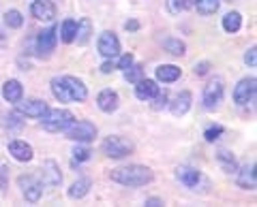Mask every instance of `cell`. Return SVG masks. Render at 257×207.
Returning <instances> with one entry per match:
<instances>
[{
    "instance_id": "6da1fadb",
    "label": "cell",
    "mask_w": 257,
    "mask_h": 207,
    "mask_svg": "<svg viewBox=\"0 0 257 207\" xmlns=\"http://www.w3.org/2000/svg\"><path fill=\"white\" fill-rule=\"evenodd\" d=\"M109 180L116 182L120 186H128V188H140L146 186L155 180V173H152L148 166L144 164H128V166H120L109 173Z\"/></svg>"
},
{
    "instance_id": "7a4b0ae2",
    "label": "cell",
    "mask_w": 257,
    "mask_h": 207,
    "mask_svg": "<svg viewBox=\"0 0 257 207\" xmlns=\"http://www.w3.org/2000/svg\"><path fill=\"white\" fill-rule=\"evenodd\" d=\"M41 118H43L41 124H43V128L47 132H62L71 122L75 120L69 109H52V111L47 109Z\"/></svg>"
},
{
    "instance_id": "3957f363",
    "label": "cell",
    "mask_w": 257,
    "mask_h": 207,
    "mask_svg": "<svg viewBox=\"0 0 257 207\" xmlns=\"http://www.w3.org/2000/svg\"><path fill=\"white\" fill-rule=\"evenodd\" d=\"M101 150H103V154L109 158H124L128 154H133L135 146H133V141L120 137V134H111V137H107L101 143Z\"/></svg>"
},
{
    "instance_id": "277c9868",
    "label": "cell",
    "mask_w": 257,
    "mask_h": 207,
    "mask_svg": "<svg viewBox=\"0 0 257 207\" xmlns=\"http://www.w3.org/2000/svg\"><path fill=\"white\" fill-rule=\"evenodd\" d=\"M223 94H225V84H223V77H212L210 82H208V84L204 86V94H202L204 109H208V111H214L216 107L221 105Z\"/></svg>"
},
{
    "instance_id": "5b68a950",
    "label": "cell",
    "mask_w": 257,
    "mask_h": 207,
    "mask_svg": "<svg viewBox=\"0 0 257 207\" xmlns=\"http://www.w3.org/2000/svg\"><path fill=\"white\" fill-rule=\"evenodd\" d=\"M64 134H67V139L71 141H77V143H88L96 137V126L88 120H73L67 128H64Z\"/></svg>"
},
{
    "instance_id": "8992f818",
    "label": "cell",
    "mask_w": 257,
    "mask_h": 207,
    "mask_svg": "<svg viewBox=\"0 0 257 207\" xmlns=\"http://www.w3.org/2000/svg\"><path fill=\"white\" fill-rule=\"evenodd\" d=\"M255 92H257V79L255 77L240 79L238 86L234 88V102L240 107H244L248 102L255 100Z\"/></svg>"
},
{
    "instance_id": "52a82bcc",
    "label": "cell",
    "mask_w": 257,
    "mask_h": 207,
    "mask_svg": "<svg viewBox=\"0 0 257 207\" xmlns=\"http://www.w3.org/2000/svg\"><path fill=\"white\" fill-rule=\"evenodd\" d=\"M18 184H20V188H22V194L26 196V201L37 203L39 198H41V194H43V184L35 178V175H20Z\"/></svg>"
},
{
    "instance_id": "ba28073f",
    "label": "cell",
    "mask_w": 257,
    "mask_h": 207,
    "mask_svg": "<svg viewBox=\"0 0 257 207\" xmlns=\"http://www.w3.org/2000/svg\"><path fill=\"white\" fill-rule=\"evenodd\" d=\"M58 28L56 26H50V28H45L43 32H39L37 36V52L41 54V56H50L54 52V47L56 43H58Z\"/></svg>"
},
{
    "instance_id": "9c48e42d",
    "label": "cell",
    "mask_w": 257,
    "mask_h": 207,
    "mask_svg": "<svg viewBox=\"0 0 257 207\" xmlns=\"http://www.w3.org/2000/svg\"><path fill=\"white\" fill-rule=\"evenodd\" d=\"M99 54L103 56V58H116V56L120 54V41H118V36L114 32H109V30L101 32V36H99Z\"/></svg>"
},
{
    "instance_id": "30bf717a",
    "label": "cell",
    "mask_w": 257,
    "mask_h": 207,
    "mask_svg": "<svg viewBox=\"0 0 257 207\" xmlns=\"http://www.w3.org/2000/svg\"><path fill=\"white\" fill-rule=\"evenodd\" d=\"M62 82H64V86H67L69 96H71V100H73V102H84L88 98V88L84 86L82 79H77L73 75H64Z\"/></svg>"
},
{
    "instance_id": "8fae6325",
    "label": "cell",
    "mask_w": 257,
    "mask_h": 207,
    "mask_svg": "<svg viewBox=\"0 0 257 207\" xmlns=\"http://www.w3.org/2000/svg\"><path fill=\"white\" fill-rule=\"evenodd\" d=\"M30 13L39 22H52L56 18V4L52 0H35L30 6Z\"/></svg>"
},
{
    "instance_id": "7c38bea8",
    "label": "cell",
    "mask_w": 257,
    "mask_h": 207,
    "mask_svg": "<svg viewBox=\"0 0 257 207\" xmlns=\"http://www.w3.org/2000/svg\"><path fill=\"white\" fill-rule=\"evenodd\" d=\"M15 105H18V111L22 116H28V118H41L47 111V102L45 100H37V98H32V100H18Z\"/></svg>"
},
{
    "instance_id": "4fadbf2b",
    "label": "cell",
    "mask_w": 257,
    "mask_h": 207,
    "mask_svg": "<svg viewBox=\"0 0 257 207\" xmlns=\"http://www.w3.org/2000/svg\"><path fill=\"white\" fill-rule=\"evenodd\" d=\"M41 180L45 186H60L62 175H60V166L56 160H45L41 164Z\"/></svg>"
},
{
    "instance_id": "5bb4252c",
    "label": "cell",
    "mask_w": 257,
    "mask_h": 207,
    "mask_svg": "<svg viewBox=\"0 0 257 207\" xmlns=\"http://www.w3.org/2000/svg\"><path fill=\"white\" fill-rule=\"evenodd\" d=\"M96 105H99V109L103 111V114H114V111L118 109L120 105V96H118V92L114 90H101L99 92V96H96Z\"/></svg>"
},
{
    "instance_id": "9a60e30c",
    "label": "cell",
    "mask_w": 257,
    "mask_h": 207,
    "mask_svg": "<svg viewBox=\"0 0 257 207\" xmlns=\"http://www.w3.org/2000/svg\"><path fill=\"white\" fill-rule=\"evenodd\" d=\"M9 154L15 158V160H20V162H28V160H32V156H35L30 143L20 141V139H15V141L9 143Z\"/></svg>"
},
{
    "instance_id": "2e32d148",
    "label": "cell",
    "mask_w": 257,
    "mask_h": 207,
    "mask_svg": "<svg viewBox=\"0 0 257 207\" xmlns=\"http://www.w3.org/2000/svg\"><path fill=\"white\" fill-rule=\"evenodd\" d=\"M159 94V86L155 79H140L138 84H135V96L140 100H152Z\"/></svg>"
},
{
    "instance_id": "e0dca14e",
    "label": "cell",
    "mask_w": 257,
    "mask_h": 207,
    "mask_svg": "<svg viewBox=\"0 0 257 207\" xmlns=\"http://www.w3.org/2000/svg\"><path fill=\"white\" fill-rule=\"evenodd\" d=\"M191 100H193V96H191V92L189 90H182L180 94H176L174 96V100L170 102V111L174 116H184L187 111L191 109Z\"/></svg>"
},
{
    "instance_id": "ac0fdd59",
    "label": "cell",
    "mask_w": 257,
    "mask_h": 207,
    "mask_svg": "<svg viewBox=\"0 0 257 207\" xmlns=\"http://www.w3.org/2000/svg\"><path fill=\"white\" fill-rule=\"evenodd\" d=\"M176 178L187 188H195L199 184V180H202V173L197 169H193V166H178V169H176Z\"/></svg>"
},
{
    "instance_id": "d6986e66",
    "label": "cell",
    "mask_w": 257,
    "mask_h": 207,
    "mask_svg": "<svg viewBox=\"0 0 257 207\" xmlns=\"http://www.w3.org/2000/svg\"><path fill=\"white\" fill-rule=\"evenodd\" d=\"M236 173H238L236 182H238L240 188H244V190H255L257 180H255V164H253V162H251V164H244L242 169L236 171Z\"/></svg>"
},
{
    "instance_id": "ffe728a7",
    "label": "cell",
    "mask_w": 257,
    "mask_h": 207,
    "mask_svg": "<svg viewBox=\"0 0 257 207\" xmlns=\"http://www.w3.org/2000/svg\"><path fill=\"white\" fill-rule=\"evenodd\" d=\"M3 96H5V100H9V102L22 100L24 88H22V84L18 82V79H9V82H5V86H3Z\"/></svg>"
},
{
    "instance_id": "44dd1931",
    "label": "cell",
    "mask_w": 257,
    "mask_h": 207,
    "mask_svg": "<svg viewBox=\"0 0 257 207\" xmlns=\"http://www.w3.org/2000/svg\"><path fill=\"white\" fill-rule=\"evenodd\" d=\"M180 75H182V70L176 64H161L157 68V79L163 84H174L176 79H180Z\"/></svg>"
},
{
    "instance_id": "7402d4cb",
    "label": "cell",
    "mask_w": 257,
    "mask_h": 207,
    "mask_svg": "<svg viewBox=\"0 0 257 207\" xmlns=\"http://www.w3.org/2000/svg\"><path fill=\"white\" fill-rule=\"evenodd\" d=\"M90 34H92V22L88 18H82L77 22V28H75V41L77 45H86L90 41Z\"/></svg>"
},
{
    "instance_id": "603a6c76",
    "label": "cell",
    "mask_w": 257,
    "mask_h": 207,
    "mask_svg": "<svg viewBox=\"0 0 257 207\" xmlns=\"http://www.w3.org/2000/svg\"><path fill=\"white\" fill-rule=\"evenodd\" d=\"M242 28V15H240L238 11H231L223 18V30L229 34H236L238 30Z\"/></svg>"
},
{
    "instance_id": "cb8c5ba5",
    "label": "cell",
    "mask_w": 257,
    "mask_h": 207,
    "mask_svg": "<svg viewBox=\"0 0 257 207\" xmlns=\"http://www.w3.org/2000/svg\"><path fill=\"white\" fill-rule=\"evenodd\" d=\"M52 94L56 96V100H60V102H73L71 96H69L67 86H64V82H62V77H54L52 79Z\"/></svg>"
},
{
    "instance_id": "d4e9b609",
    "label": "cell",
    "mask_w": 257,
    "mask_h": 207,
    "mask_svg": "<svg viewBox=\"0 0 257 207\" xmlns=\"http://www.w3.org/2000/svg\"><path fill=\"white\" fill-rule=\"evenodd\" d=\"M88 190H90V180L88 178H79L77 182H73L69 188V196L71 198H84L88 194Z\"/></svg>"
},
{
    "instance_id": "484cf974",
    "label": "cell",
    "mask_w": 257,
    "mask_h": 207,
    "mask_svg": "<svg viewBox=\"0 0 257 207\" xmlns=\"http://www.w3.org/2000/svg\"><path fill=\"white\" fill-rule=\"evenodd\" d=\"M219 164L223 166V171H227V173H236V169H238V162H236V156L231 154V152H227V150H221L219 152Z\"/></svg>"
},
{
    "instance_id": "4316f807",
    "label": "cell",
    "mask_w": 257,
    "mask_h": 207,
    "mask_svg": "<svg viewBox=\"0 0 257 207\" xmlns=\"http://www.w3.org/2000/svg\"><path fill=\"white\" fill-rule=\"evenodd\" d=\"M75 28H77V22L75 20H64L62 26H60V38L62 43H73L75 41Z\"/></svg>"
},
{
    "instance_id": "83f0119b",
    "label": "cell",
    "mask_w": 257,
    "mask_h": 207,
    "mask_svg": "<svg viewBox=\"0 0 257 207\" xmlns=\"http://www.w3.org/2000/svg\"><path fill=\"white\" fill-rule=\"evenodd\" d=\"M193 4H195L199 15H212V13H216V9H219L221 0H193Z\"/></svg>"
},
{
    "instance_id": "f1b7e54d",
    "label": "cell",
    "mask_w": 257,
    "mask_h": 207,
    "mask_svg": "<svg viewBox=\"0 0 257 207\" xmlns=\"http://www.w3.org/2000/svg\"><path fill=\"white\" fill-rule=\"evenodd\" d=\"M163 47H165V52L172 54V56H184L187 54V45H184L180 38H165Z\"/></svg>"
},
{
    "instance_id": "f546056e",
    "label": "cell",
    "mask_w": 257,
    "mask_h": 207,
    "mask_svg": "<svg viewBox=\"0 0 257 207\" xmlns=\"http://www.w3.org/2000/svg\"><path fill=\"white\" fill-rule=\"evenodd\" d=\"M167 11H170L172 15H180L182 11H187L193 6V0H167Z\"/></svg>"
},
{
    "instance_id": "4dcf8cb0",
    "label": "cell",
    "mask_w": 257,
    "mask_h": 207,
    "mask_svg": "<svg viewBox=\"0 0 257 207\" xmlns=\"http://www.w3.org/2000/svg\"><path fill=\"white\" fill-rule=\"evenodd\" d=\"M5 24H7L9 28H22V24H24L22 13H20V11H15V9L7 11V13H5Z\"/></svg>"
},
{
    "instance_id": "1f68e13d",
    "label": "cell",
    "mask_w": 257,
    "mask_h": 207,
    "mask_svg": "<svg viewBox=\"0 0 257 207\" xmlns=\"http://www.w3.org/2000/svg\"><path fill=\"white\" fill-rule=\"evenodd\" d=\"M142 77H144V68L140 64H131L124 70V79L126 82H131V84H138Z\"/></svg>"
},
{
    "instance_id": "d6a6232c",
    "label": "cell",
    "mask_w": 257,
    "mask_h": 207,
    "mask_svg": "<svg viewBox=\"0 0 257 207\" xmlns=\"http://www.w3.org/2000/svg\"><path fill=\"white\" fill-rule=\"evenodd\" d=\"M225 132V128L223 126H219V124H214V126H210V128H206V132H204V139L208 141V143H214L216 139L221 137V134Z\"/></svg>"
},
{
    "instance_id": "836d02e7",
    "label": "cell",
    "mask_w": 257,
    "mask_h": 207,
    "mask_svg": "<svg viewBox=\"0 0 257 207\" xmlns=\"http://www.w3.org/2000/svg\"><path fill=\"white\" fill-rule=\"evenodd\" d=\"M90 156H92V152L88 148H84V146H77L75 150H73V158L77 162H86V160H90Z\"/></svg>"
},
{
    "instance_id": "e575fe53",
    "label": "cell",
    "mask_w": 257,
    "mask_h": 207,
    "mask_svg": "<svg viewBox=\"0 0 257 207\" xmlns=\"http://www.w3.org/2000/svg\"><path fill=\"white\" fill-rule=\"evenodd\" d=\"M5 124L9 126V128H22V120H20V111H15V114H9L5 118Z\"/></svg>"
},
{
    "instance_id": "d590c367",
    "label": "cell",
    "mask_w": 257,
    "mask_h": 207,
    "mask_svg": "<svg viewBox=\"0 0 257 207\" xmlns=\"http://www.w3.org/2000/svg\"><path fill=\"white\" fill-rule=\"evenodd\" d=\"M152 100H155V105H152V107H155L157 111L163 109V107H167V92H161V90H159V94H157V96L152 98Z\"/></svg>"
},
{
    "instance_id": "8d00e7d4",
    "label": "cell",
    "mask_w": 257,
    "mask_h": 207,
    "mask_svg": "<svg viewBox=\"0 0 257 207\" xmlns=\"http://www.w3.org/2000/svg\"><path fill=\"white\" fill-rule=\"evenodd\" d=\"M244 62H246V64L251 66V68L257 64V50H255V45L251 47V50H246V54H244Z\"/></svg>"
},
{
    "instance_id": "74e56055",
    "label": "cell",
    "mask_w": 257,
    "mask_h": 207,
    "mask_svg": "<svg viewBox=\"0 0 257 207\" xmlns=\"http://www.w3.org/2000/svg\"><path fill=\"white\" fill-rule=\"evenodd\" d=\"M133 62H135V58H133V56H131V54H124V56H122V58H120V60H118V64H116V68H122V70H126L128 66H131V64H133Z\"/></svg>"
},
{
    "instance_id": "f35d334b",
    "label": "cell",
    "mask_w": 257,
    "mask_h": 207,
    "mask_svg": "<svg viewBox=\"0 0 257 207\" xmlns=\"http://www.w3.org/2000/svg\"><path fill=\"white\" fill-rule=\"evenodd\" d=\"M208 70H210V62H197L195 68H193V73H195L197 77H202V75L208 73Z\"/></svg>"
},
{
    "instance_id": "ab89813d",
    "label": "cell",
    "mask_w": 257,
    "mask_h": 207,
    "mask_svg": "<svg viewBox=\"0 0 257 207\" xmlns=\"http://www.w3.org/2000/svg\"><path fill=\"white\" fill-rule=\"evenodd\" d=\"M114 68H116V62L111 60V58H107V60H105V62H103V64H101V73L109 75V73H111V70H114Z\"/></svg>"
},
{
    "instance_id": "60d3db41",
    "label": "cell",
    "mask_w": 257,
    "mask_h": 207,
    "mask_svg": "<svg viewBox=\"0 0 257 207\" xmlns=\"http://www.w3.org/2000/svg\"><path fill=\"white\" fill-rule=\"evenodd\" d=\"M124 28L128 30V32H135V30H140V22H138V20H128V22L124 24Z\"/></svg>"
},
{
    "instance_id": "b9f144b4",
    "label": "cell",
    "mask_w": 257,
    "mask_h": 207,
    "mask_svg": "<svg viewBox=\"0 0 257 207\" xmlns=\"http://www.w3.org/2000/svg\"><path fill=\"white\" fill-rule=\"evenodd\" d=\"M144 205H150V207H159V205H163V201L161 198H146V203Z\"/></svg>"
},
{
    "instance_id": "7bdbcfd3",
    "label": "cell",
    "mask_w": 257,
    "mask_h": 207,
    "mask_svg": "<svg viewBox=\"0 0 257 207\" xmlns=\"http://www.w3.org/2000/svg\"><path fill=\"white\" fill-rule=\"evenodd\" d=\"M5 173H7V166H3V169H0V186H3V188H7V182H5Z\"/></svg>"
}]
</instances>
